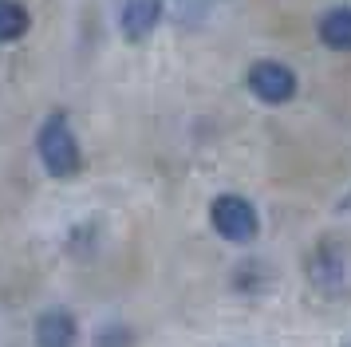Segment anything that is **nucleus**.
Wrapping results in <instances>:
<instances>
[{"label":"nucleus","instance_id":"f257e3e1","mask_svg":"<svg viewBox=\"0 0 351 347\" xmlns=\"http://www.w3.org/2000/svg\"><path fill=\"white\" fill-rule=\"evenodd\" d=\"M36 150H40V162L51 178H71L80 174L83 154H80V142L71 134L64 115H51L48 123L40 126V139H36Z\"/></svg>","mask_w":351,"mask_h":347},{"label":"nucleus","instance_id":"f03ea898","mask_svg":"<svg viewBox=\"0 0 351 347\" xmlns=\"http://www.w3.org/2000/svg\"><path fill=\"white\" fill-rule=\"evenodd\" d=\"M209 221H213V229H217L225 241L245 245V241L256 237V209L245 202V198H237V193H221L217 202L209 205Z\"/></svg>","mask_w":351,"mask_h":347},{"label":"nucleus","instance_id":"7ed1b4c3","mask_svg":"<svg viewBox=\"0 0 351 347\" xmlns=\"http://www.w3.org/2000/svg\"><path fill=\"white\" fill-rule=\"evenodd\" d=\"M249 87L261 103H288L292 95H296V75H292V67L285 63H272V60H261L249 67Z\"/></svg>","mask_w":351,"mask_h":347},{"label":"nucleus","instance_id":"20e7f679","mask_svg":"<svg viewBox=\"0 0 351 347\" xmlns=\"http://www.w3.org/2000/svg\"><path fill=\"white\" fill-rule=\"evenodd\" d=\"M36 347H75V320L71 312H44L36 320Z\"/></svg>","mask_w":351,"mask_h":347},{"label":"nucleus","instance_id":"39448f33","mask_svg":"<svg viewBox=\"0 0 351 347\" xmlns=\"http://www.w3.org/2000/svg\"><path fill=\"white\" fill-rule=\"evenodd\" d=\"M162 16V4L158 0H127V8H123V32H127V40H143L154 32Z\"/></svg>","mask_w":351,"mask_h":347},{"label":"nucleus","instance_id":"423d86ee","mask_svg":"<svg viewBox=\"0 0 351 347\" xmlns=\"http://www.w3.org/2000/svg\"><path fill=\"white\" fill-rule=\"evenodd\" d=\"M319 40L332 51H351V8H332L319 16Z\"/></svg>","mask_w":351,"mask_h":347},{"label":"nucleus","instance_id":"0eeeda50","mask_svg":"<svg viewBox=\"0 0 351 347\" xmlns=\"http://www.w3.org/2000/svg\"><path fill=\"white\" fill-rule=\"evenodd\" d=\"M308 272H312V284H319L324 292H335V288H339L343 261H339V256H332V249H319V252H312V265H308Z\"/></svg>","mask_w":351,"mask_h":347},{"label":"nucleus","instance_id":"6e6552de","mask_svg":"<svg viewBox=\"0 0 351 347\" xmlns=\"http://www.w3.org/2000/svg\"><path fill=\"white\" fill-rule=\"evenodd\" d=\"M28 32V8L16 0H0V44H12Z\"/></svg>","mask_w":351,"mask_h":347}]
</instances>
